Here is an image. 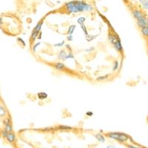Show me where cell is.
I'll return each mask as SVG.
<instances>
[{"label":"cell","mask_w":148,"mask_h":148,"mask_svg":"<svg viewBox=\"0 0 148 148\" xmlns=\"http://www.w3.org/2000/svg\"><path fill=\"white\" fill-rule=\"evenodd\" d=\"M142 33L144 36H148V27H142Z\"/></svg>","instance_id":"9a60e30c"},{"label":"cell","mask_w":148,"mask_h":148,"mask_svg":"<svg viewBox=\"0 0 148 148\" xmlns=\"http://www.w3.org/2000/svg\"><path fill=\"white\" fill-rule=\"evenodd\" d=\"M54 67L56 69V70H62V69H64L65 67V66L63 63L58 62V63H56L54 64Z\"/></svg>","instance_id":"ba28073f"},{"label":"cell","mask_w":148,"mask_h":148,"mask_svg":"<svg viewBox=\"0 0 148 148\" xmlns=\"http://www.w3.org/2000/svg\"><path fill=\"white\" fill-rule=\"evenodd\" d=\"M108 138H110L112 139L118 141L120 142H127L129 139V136L123 133H118V132H113V133H108L106 135Z\"/></svg>","instance_id":"7a4b0ae2"},{"label":"cell","mask_w":148,"mask_h":148,"mask_svg":"<svg viewBox=\"0 0 148 148\" xmlns=\"http://www.w3.org/2000/svg\"><path fill=\"white\" fill-rule=\"evenodd\" d=\"M62 44H64V42H63L62 43H60V44H57V45H55V46H56V47H61L62 45H63Z\"/></svg>","instance_id":"83f0119b"},{"label":"cell","mask_w":148,"mask_h":148,"mask_svg":"<svg viewBox=\"0 0 148 148\" xmlns=\"http://www.w3.org/2000/svg\"><path fill=\"white\" fill-rule=\"evenodd\" d=\"M109 40L113 43V44H114V43H116V41L118 40V39L115 36H113V35H109Z\"/></svg>","instance_id":"e0dca14e"},{"label":"cell","mask_w":148,"mask_h":148,"mask_svg":"<svg viewBox=\"0 0 148 148\" xmlns=\"http://www.w3.org/2000/svg\"><path fill=\"white\" fill-rule=\"evenodd\" d=\"M39 45H40V43H39H39L35 44V45L33 46V51H34V52H36V47H37Z\"/></svg>","instance_id":"d4e9b609"},{"label":"cell","mask_w":148,"mask_h":148,"mask_svg":"<svg viewBox=\"0 0 148 148\" xmlns=\"http://www.w3.org/2000/svg\"><path fill=\"white\" fill-rule=\"evenodd\" d=\"M5 138H6L7 141L8 142H10V143H12V142H13L16 140V135H15L14 133H13L12 132L7 133Z\"/></svg>","instance_id":"277c9868"},{"label":"cell","mask_w":148,"mask_h":148,"mask_svg":"<svg viewBox=\"0 0 148 148\" xmlns=\"http://www.w3.org/2000/svg\"><path fill=\"white\" fill-rule=\"evenodd\" d=\"M67 11L71 13H76L84 11H91L93 7L82 1H71L65 5Z\"/></svg>","instance_id":"6da1fadb"},{"label":"cell","mask_w":148,"mask_h":148,"mask_svg":"<svg viewBox=\"0 0 148 148\" xmlns=\"http://www.w3.org/2000/svg\"><path fill=\"white\" fill-rule=\"evenodd\" d=\"M12 130H13V128H12V126L11 124H7L5 125V130L7 132V133H10V132H12Z\"/></svg>","instance_id":"2e32d148"},{"label":"cell","mask_w":148,"mask_h":148,"mask_svg":"<svg viewBox=\"0 0 148 148\" xmlns=\"http://www.w3.org/2000/svg\"><path fill=\"white\" fill-rule=\"evenodd\" d=\"M87 115L90 116H92V115H93V113H91V112H87Z\"/></svg>","instance_id":"f546056e"},{"label":"cell","mask_w":148,"mask_h":148,"mask_svg":"<svg viewBox=\"0 0 148 148\" xmlns=\"http://www.w3.org/2000/svg\"><path fill=\"white\" fill-rule=\"evenodd\" d=\"M1 133H2V135L3 137H5H5H6V135H7V132L4 130H2V131L1 132Z\"/></svg>","instance_id":"484cf974"},{"label":"cell","mask_w":148,"mask_h":148,"mask_svg":"<svg viewBox=\"0 0 148 148\" xmlns=\"http://www.w3.org/2000/svg\"><path fill=\"white\" fill-rule=\"evenodd\" d=\"M42 24H43V22L42 21H41V22H39L38 24H37V25L36 26V27L34 28V30L33 31H36V32H39L40 31V30H41V28H42Z\"/></svg>","instance_id":"30bf717a"},{"label":"cell","mask_w":148,"mask_h":148,"mask_svg":"<svg viewBox=\"0 0 148 148\" xmlns=\"http://www.w3.org/2000/svg\"><path fill=\"white\" fill-rule=\"evenodd\" d=\"M108 77V75H106V76H100V77H98L97 78V80L98 81H102V80H104V79H107Z\"/></svg>","instance_id":"d6986e66"},{"label":"cell","mask_w":148,"mask_h":148,"mask_svg":"<svg viewBox=\"0 0 148 148\" xmlns=\"http://www.w3.org/2000/svg\"><path fill=\"white\" fill-rule=\"evenodd\" d=\"M140 3L142 5L144 9L147 10L148 9V3H147V0H139Z\"/></svg>","instance_id":"4fadbf2b"},{"label":"cell","mask_w":148,"mask_h":148,"mask_svg":"<svg viewBox=\"0 0 148 148\" xmlns=\"http://www.w3.org/2000/svg\"><path fill=\"white\" fill-rule=\"evenodd\" d=\"M59 128L62 129V130H70V129H71V127H68V126H60L59 127Z\"/></svg>","instance_id":"ffe728a7"},{"label":"cell","mask_w":148,"mask_h":148,"mask_svg":"<svg viewBox=\"0 0 148 148\" xmlns=\"http://www.w3.org/2000/svg\"><path fill=\"white\" fill-rule=\"evenodd\" d=\"M124 1H129V0H124Z\"/></svg>","instance_id":"1f68e13d"},{"label":"cell","mask_w":148,"mask_h":148,"mask_svg":"<svg viewBox=\"0 0 148 148\" xmlns=\"http://www.w3.org/2000/svg\"><path fill=\"white\" fill-rule=\"evenodd\" d=\"M85 21H86V19H85L84 17H80V18H78V21H77V22H78V24L82 25V24L84 23Z\"/></svg>","instance_id":"ac0fdd59"},{"label":"cell","mask_w":148,"mask_h":148,"mask_svg":"<svg viewBox=\"0 0 148 148\" xmlns=\"http://www.w3.org/2000/svg\"><path fill=\"white\" fill-rule=\"evenodd\" d=\"M66 57H67V53L64 51H62L60 53H59L58 58L60 59H63V60H64V59H66Z\"/></svg>","instance_id":"8fae6325"},{"label":"cell","mask_w":148,"mask_h":148,"mask_svg":"<svg viewBox=\"0 0 148 148\" xmlns=\"http://www.w3.org/2000/svg\"><path fill=\"white\" fill-rule=\"evenodd\" d=\"M133 16L137 19V20H139V19H142V17H144V14L140 11L139 10H135V11H133Z\"/></svg>","instance_id":"5b68a950"},{"label":"cell","mask_w":148,"mask_h":148,"mask_svg":"<svg viewBox=\"0 0 148 148\" xmlns=\"http://www.w3.org/2000/svg\"><path fill=\"white\" fill-rule=\"evenodd\" d=\"M107 148H116V147L114 146H113V145H110V146H107Z\"/></svg>","instance_id":"4dcf8cb0"},{"label":"cell","mask_w":148,"mask_h":148,"mask_svg":"<svg viewBox=\"0 0 148 148\" xmlns=\"http://www.w3.org/2000/svg\"><path fill=\"white\" fill-rule=\"evenodd\" d=\"M118 68V62L116 61L115 62V64H114V67H113V71H116L117 69Z\"/></svg>","instance_id":"7402d4cb"},{"label":"cell","mask_w":148,"mask_h":148,"mask_svg":"<svg viewBox=\"0 0 148 148\" xmlns=\"http://www.w3.org/2000/svg\"><path fill=\"white\" fill-rule=\"evenodd\" d=\"M80 25L82 26V29L83 31H84V33H85V34H87V29H86V27L84 26V24H82V25Z\"/></svg>","instance_id":"cb8c5ba5"},{"label":"cell","mask_w":148,"mask_h":148,"mask_svg":"<svg viewBox=\"0 0 148 148\" xmlns=\"http://www.w3.org/2000/svg\"><path fill=\"white\" fill-rule=\"evenodd\" d=\"M4 124H5V125H7V124H11V119H10L9 118H5V119L4 120Z\"/></svg>","instance_id":"44dd1931"},{"label":"cell","mask_w":148,"mask_h":148,"mask_svg":"<svg viewBox=\"0 0 148 148\" xmlns=\"http://www.w3.org/2000/svg\"><path fill=\"white\" fill-rule=\"evenodd\" d=\"M137 23L139 25V26H140L141 27H148V22H147V19L145 18L144 16L142 17V19L137 20Z\"/></svg>","instance_id":"3957f363"},{"label":"cell","mask_w":148,"mask_h":148,"mask_svg":"<svg viewBox=\"0 0 148 148\" xmlns=\"http://www.w3.org/2000/svg\"><path fill=\"white\" fill-rule=\"evenodd\" d=\"M6 113H7V112H6L5 108L2 106H0V117L5 116Z\"/></svg>","instance_id":"7c38bea8"},{"label":"cell","mask_w":148,"mask_h":148,"mask_svg":"<svg viewBox=\"0 0 148 148\" xmlns=\"http://www.w3.org/2000/svg\"><path fill=\"white\" fill-rule=\"evenodd\" d=\"M19 41H20V42H22V44H23V45H24V46L25 45V42H24V41L22 40V39H19Z\"/></svg>","instance_id":"f1b7e54d"},{"label":"cell","mask_w":148,"mask_h":148,"mask_svg":"<svg viewBox=\"0 0 148 148\" xmlns=\"http://www.w3.org/2000/svg\"><path fill=\"white\" fill-rule=\"evenodd\" d=\"M38 33H39L38 32H36V31H33V33H32V36H31V38L33 39H35V38L36 37V36L38 35Z\"/></svg>","instance_id":"603a6c76"},{"label":"cell","mask_w":148,"mask_h":148,"mask_svg":"<svg viewBox=\"0 0 148 148\" xmlns=\"http://www.w3.org/2000/svg\"><path fill=\"white\" fill-rule=\"evenodd\" d=\"M114 47H115V48L116 49V51H122V44H121V42H120L119 39H118V40L116 41V42L114 43Z\"/></svg>","instance_id":"8992f818"},{"label":"cell","mask_w":148,"mask_h":148,"mask_svg":"<svg viewBox=\"0 0 148 148\" xmlns=\"http://www.w3.org/2000/svg\"><path fill=\"white\" fill-rule=\"evenodd\" d=\"M38 96V98H39L40 100H43V99H45V98H47V94L45 92H40V93H39L37 94Z\"/></svg>","instance_id":"52a82bcc"},{"label":"cell","mask_w":148,"mask_h":148,"mask_svg":"<svg viewBox=\"0 0 148 148\" xmlns=\"http://www.w3.org/2000/svg\"><path fill=\"white\" fill-rule=\"evenodd\" d=\"M75 29H76V26H75V25H71V26H70V27H69V28H68L67 33H68L69 35H72V34L73 33L74 31H75Z\"/></svg>","instance_id":"5bb4252c"},{"label":"cell","mask_w":148,"mask_h":148,"mask_svg":"<svg viewBox=\"0 0 148 148\" xmlns=\"http://www.w3.org/2000/svg\"><path fill=\"white\" fill-rule=\"evenodd\" d=\"M95 136H96V139H97L98 142H105V139H104V137L102 134H100V133H98V134H96Z\"/></svg>","instance_id":"9c48e42d"},{"label":"cell","mask_w":148,"mask_h":148,"mask_svg":"<svg viewBox=\"0 0 148 148\" xmlns=\"http://www.w3.org/2000/svg\"><path fill=\"white\" fill-rule=\"evenodd\" d=\"M128 147L129 148H144V147H135V146H133V145H128Z\"/></svg>","instance_id":"4316f807"}]
</instances>
